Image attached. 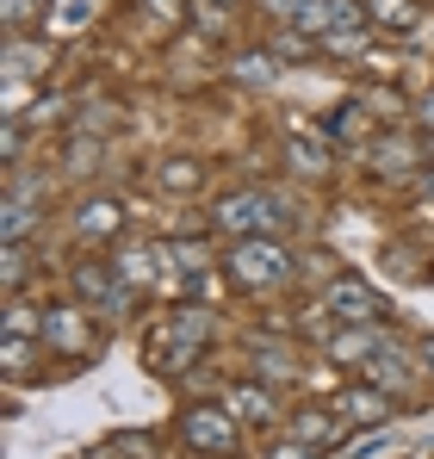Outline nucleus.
Returning <instances> with one entry per match:
<instances>
[{
    "mask_svg": "<svg viewBox=\"0 0 434 459\" xmlns=\"http://www.w3.org/2000/svg\"><path fill=\"white\" fill-rule=\"evenodd\" d=\"M212 342V305H174L155 329L143 335V360L149 373H180L187 360H199V348Z\"/></svg>",
    "mask_w": 434,
    "mask_h": 459,
    "instance_id": "f257e3e1",
    "label": "nucleus"
},
{
    "mask_svg": "<svg viewBox=\"0 0 434 459\" xmlns=\"http://www.w3.org/2000/svg\"><path fill=\"white\" fill-rule=\"evenodd\" d=\"M180 441L205 459H236L242 454V422L223 403H187L180 410Z\"/></svg>",
    "mask_w": 434,
    "mask_h": 459,
    "instance_id": "f03ea898",
    "label": "nucleus"
},
{
    "mask_svg": "<svg viewBox=\"0 0 434 459\" xmlns=\"http://www.w3.org/2000/svg\"><path fill=\"white\" fill-rule=\"evenodd\" d=\"M212 224L248 242V236H267V230H280V224H286V212H280V199H273V193H261V186H242V193H223V199H217Z\"/></svg>",
    "mask_w": 434,
    "mask_h": 459,
    "instance_id": "7ed1b4c3",
    "label": "nucleus"
},
{
    "mask_svg": "<svg viewBox=\"0 0 434 459\" xmlns=\"http://www.w3.org/2000/svg\"><path fill=\"white\" fill-rule=\"evenodd\" d=\"M286 273H291V255L273 242V236H248V242H236V248H230V280H236L242 292L280 286Z\"/></svg>",
    "mask_w": 434,
    "mask_h": 459,
    "instance_id": "20e7f679",
    "label": "nucleus"
},
{
    "mask_svg": "<svg viewBox=\"0 0 434 459\" xmlns=\"http://www.w3.org/2000/svg\"><path fill=\"white\" fill-rule=\"evenodd\" d=\"M38 335H44V348L63 354V360H81V354L100 348V329H93V310L87 305H50Z\"/></svg>",
    "mask_w": 434,
    "mask_h": 459,
    "instance_id": "39448f33",
    "label": "nucleus"
},
{
    "mask_svg": "<svg viewBox=\"0 0 434 459\" xmlns=\"http://www.w3.org/2000/svg\"><path fill=\"white\" fill-rule=\"evenodd\" d=\"M69 286H74V299L87 310H100V316H125V305H131V286L118 280L112 261H81L69 273Z\"/></svg>",
    "mask_w": 434,
    "mask_h": 459,
    "instance_id": "423d86ee",
    "label": "nucleus"
},
{
    "mask_svg": "<svg viewBox=\"0 0 434 459\" xmlns=\"http://www.w3.org/2000/svg\"><path fill=\"white\" fill-rule=\"evenodd\" d=\"M323 310H329L335 323H348V329H354V323H378V316H385V299L366 286L360 273H335V280H329V292H323Z\"/></svg>",
    "mask_w": 434,
    "mask_h": 459,
    "instance_id": "0eeeda50",
    "label": "nucleus"
},
{
    "mask_svg": "<svg viewBox=\"0 0 434 459\" xmlns=\"http://www.w3.org/2000/svg\"><path fill=\"white\" fill-rule=\"evenodd\" d=\"M329 403H335V416H342L348 429H378V422H391V397H385V385H372V379L342 385Z\"/></svg>",
    "mask_w": 434,
    "mask_h": 459,
    "instance_id": "6e6552de",
    "label": "nucleus"
},
{
    "mask_svg": "<svg viewBox=\"0 0 434 459\" xmlns=\"http://www.w3.org/2000/svg\"><path fill=\"white\" fill-rule=\"evenodd\" d=\"M223 410H230L242 429H273V422H280V397H273V385H261V379H236L223 391Z\"/></svg>",
    "mask_w": 434,
    "mask_h": 459,
    "instance_id": "1a4fd4ad",
    "label": "nucleus"
},
{
    "mask_svg": "<svg viewBox=\"0 0 434 459\" xmlns=\"http://www.w3.org/2000/svg\"><path fill=\"white\" fill-rule=\"evenodd\" d=\"M354 429L335 416V403H304V410H291V441H304V447H342Z\"/></svg>",
    "mask_w": 434,
    "mask_h": 459,
    "instance_id": "9d476101",
    "label": "nucleus"
},
{
    "mask_svg": "<svg viewBox=\"0 0 434 459\" xmlns=\"http://www.w3.org/2000/svg\"><path fill=\"white\" fill-rule=\"evenodd\" d=\"M125 230V205L118 199H81L74 205V236L81 242H112Z\"/></svg>",
    "mask_w": 434,
    "mask_h": 459,
    "instance_id": "9b49d317",
    "label": "nucleus"
},
{
    "mask_svg": "<svg viewBox=\"0 0 434 459\" xmlns=\"http://www.w3.org/2000/svg\"><path fill=\"white\" fill-rule=\"evenodd\" d=\"M161 255H168V242H143V248H125L112 267H118L125 286H155L161 280Z\"/></svg>",
    "mask_w": 434,
    "mask_h": 459,
    "instance_id": "f8f14e48",
    "label": "nucleus"
},
{
    "mask_svg": "<svg viewBox=\"0 0 434 459\" xmlns=\"http://www.w3.org/2000/svg\"><path fill=\"white\" fill-rule=\"evenodd\" d=\"M360 6H366L372 31H416V19H422L416 0H360Z\"/></svg>",
    "mask_w": 434,
    "mask_h": 459,
    "instance_id": "ddd939ff",
    "label": "nucleus"
},
{
    "mask_svg": "<svg viewBox=\"0 0 434 459\" xmlns=\"http://www.w3.org/2000/svg\"><path fill=\"white\" fill-rule=\"evenodd\" d=\"M155 186H161V193H199V186H205V161H193V155H168V161L155 168Z\"/></svg>",
    "mask_w": 434,
    "mask_h": 459,
    "instance_id": "4468645a",
    "label": "nucleus"
},
{
    "mask_svg": "<svg viewBox=\"0 0 434 459\" xmlns=\"http://www.w3.org/2000/svg\"><path fill=\"white\" fill-rule=\"evenodd\" d=\"M38 354H50V348H44V335H6V342H0V367H6V379H19Z\"/></svg>",
    "mask_w": 434,
    "mask_h": 459,
    "instance_id": "2eb2a0df",
    "label": "nucleus"
},
{
    "mask_svg": "<svg viewBox=\"0 0 434 459\" xmlns=\"http://www.w3.org/2000/svg\"><path fill=\"white\" fill-rule=\"evenodd\" d=\"M25 273H31V248H25V242H6V255H0V280H6V292H19Z\"/></svg>",
    "mask_w": 434,
    "mask_h": 459,
    "instance_id": "dca6fc26",
    "label": "nucleus"
},
{
    "mask_svg": "<svg viewBox=\"0 0 434 459\" xmlns=\"http://www.w3.org/2000/svg\"><path fill=\"white\" fill-rule=\"evenodd\" d=\"M0 13H6V31L19 38L25 25H38V13H44V0H0Z\"/></svg>",
    "mask_w": 434,
    "mask_h": 459,
    "instance_id": "f3484780",
    "label": "nucleus"
},
{
    "mask_svg": "<svg viewBox=\"0 0 434 459\" xmlns=\"http://www.w3.org/2000/svg\"><path fill=\"white\" fill-rule=\"evenodd\" d=\"M106 447H112V454H137V459H155V435H137V429H125V435H112Z\"/></svg>",
    "mask_w": 434,
    "mask_h": 459,
    "instance_id": "a211bd4d",
    "label": "nucleus"
},
{
    "mask_svg": "<svg viewBox=\"0 0 434 459\" xmlns=\"http://www.w3.org/2000/svg\"><path fill=\"white\" fill-rule=\"evenodd\" d=\"M354 112H360V106H335V118H323V137H360L366 125Z\"/></svg>",
    "mask_w": 434,
    "mask_h": 459,
    "instance_id": "6ab92c4d",
    "label": "nucleus"
},
{
    "mask_svg": "<svg viewBox=\"0 0 434 459\" xmlns=\"http://www.w3.org/2000/svg\"><path fill=\"white\" fill-rule=\"evenodd\" d=\"M56 25H63V31L87 25V0H63V6H56Z\"/></svg>",
    "mask_w": 434,
    "mask_h": 459,
    "instance_id": "aec40b11",
    "label": "nucleus"
},
{
    "mask_svg": "<svg viewBox=\"0 0 434 459\" xmlns=\"http://www.w3.org/2000/svg\"><path fill=\"white\" fill-rule=\"evenodd\" d=\"M261 6H267L273 19H298V6H304V0H261Z\"/></svg>",
    "mask_w": 434,
    "mask_h": 459,
    "instance_id": "412c9836",
    "label": "nucleus"
},
{
    "mask_svg": "<svg viewBox=\"0 0 434 459\" xmlns=\"http://www.w3.org/2000/svg\"><path fill=\"white\" fill-rule=\"evenodd\" d=\"M416 360H422V373H434V335H422V342H416Z\"/></svg>",
    "mask_w": 434,
    "mask_h": 459,
    "instance_id": "4be33fe9",
    "label": "nucleus"
},
{
    "mask_svg": "<svg viewBox=\"0 0 434 459\" xmlns=\"http://www.w3.org/2000/svg\"><path fill=\"white\" fill-rule=\"evenodd\" d=\"M149 13H155V19H161V25H168V19H174V6H180V0H143Z\"/></svg>",
    "mask_w": 434,
    "mask_h": 459,
    "instance_id": "5701e85b",
    "label": "nucleus"
},
{
    "mask_svg": "<svg viewBox=\"0 0 434 459\" xmlns=\"http://www.w3.org/2000/svg\"><path fill=\"white\" fill-rule=\"evenodd\" d=\"M416 118H422V125L434 131V93H422V106H416Z\"/></svg>",
    "mask_w": 434,
    "mask_h": 459,
    "instance_id": "b1692460",
    "label": "nucleus"
},
{
    "mask_svg": "<svg viewBox=\"0 0 434 459\" xmlns=\"http://www.w3.org/2000/svg\"><path fill=\"white\" fill-rule=\"evenodd\" d=\"M230 6H242V0H212V13H230Z\"/></svg>",
    "mask_w": 434,
    "mask_h": 459,
    "instance_id": "393cba45",
    "label": "nucleus"
}]
</instances>
